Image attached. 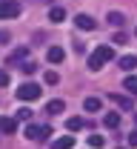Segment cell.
Masks as SVG:
<instances>
[{
    "label": "cell",
    "mask_w": 137,
    "mask_h": 149,
    "mask_svg": "<svg viewBox=\"0 0 137 149\" xmlns=\"http://www.w3.org/2000/svg\"><path fill=\"white\" fill-rule=\"evenodd\" d=\"M123 89H126V95H137V74H129L123 80Z\"/></svg>",
    "instance_id": "cell-14"
},
{
    "label": "cell",
    "mask_w": 137,
    "mask_h": 149,
    "mask_svg": "<svg viewBox=\"0 0 137 149\" xmlns=\"http://www.w3.org/2000/svg\"><path fill=\"white\" fill-rule=\"evenodd\" d=\"M103 146H106L103 135H89V149H103Z\"/></svg>",
    "instance_id": "cell-19"
},
{
    "label": "cell",
    "mask_w": 137,
    "mask_h": 149,
    "mask_svg": "<svg viewBox=\"0 0 137 149\" xmlns=\"http://www.w3.org/2000/svg\"><path fill=\"white\" fill-rule=\"evenodd\" d=\"M52 149H74V138L72 135H63L57 141H52Z\"/></svg>",
    "instance_id": "cell-8"
},
{
    "label": "cell",
    "mask_w": 137,
    "mask_h": 149,
    "mask_svg": "<svg viewBox=\"0 0 137 149\" xmlns=\"http://www.w3.org/2000/svg\"><path fill=\"white\" fill-rule=\"evenodd\" d=\"M83 109L92 112V115H94V112H100V97H86V100H83Z\"/></svg>",
    "instance_id": "cell-17"
},
{
    "label": "cell",
    "mask_w": 137,
    "mask_h": 149,
    "mask_svg": "<svg viewBox=\"0 0 137 149\" xmlns=\"http://www.w3.org/2000/svg\"><path fill=\"white\" fill-rule=\"evenodd\" d=\"M3 86H9V72H6V69H0V89H3Z\"/></svg>",
    "instance_id": "cell-23"
},
{
    "label": "cell",
    "mask_w": 137,
    "mask_h": 149,
    "mask_svg": "<svg viewBox=\"0 0 137 149\" xmlns=\"http://www.w3.org/2000/svg\"><path fill=\"white\" fill-rule=\"evenodd\" d=\"M114 43H117V46H123V43H129V37L123 35V32H117V35H114Z\"/></svg>",
    "instance_id": "cell-24"
},
{
    "label": "cell",
    "mask_w": 137,
    "mask_h": 149,
    "mask_svg": "<svg viewBox=\"0 0 137 149\" xmlns=\"http://www.w3.org/2000/svg\"><path fill=\"white\" fill-rule=\"evenodd\" d=\"M117 66L123 69V72H134V69H137V57L134 55H123L117 60Z\"/></svg>",
    "instance_id": "cell-7"
},
{
    "label": "cell",
    "mask_w": 137,
    "mask_h": 149,
    "mask_svg": "<svg viewBox=\"0 0 137 149\" xmlns=\"http://www.w3.org/2000/svg\"><path fill=\"white\" fill-rule=\"evenodd\" d=\"M40 95H43V89H40L37 83L29 80V83H23V86L17 89V100H20V103H32V100H37Z\"/></svg>",
    "instance_id": "cell-2"
},
{
    "label": "cell",
    "mask_w": 137,
    "mask_h": 149,
    "mask_svg": "<svg viewBox=\"0 0 137 149\" xmlns=\"http://www.w3.org/2000/svg\"><path fill=\"white\" fill-rule=\"evenodd\" d=\"M74 26H77L80 32H94V26H97V23H94L92 15H77V17H74Z\"/></svg>",
    "instance_id": "cell-5"
},
{
    "label": "cell",
    "mask_w": 137,
    "mask_h": 149,
    "mask_svg": "<svg viewBox=\"0 0 137 149\" xmlns=\"http://www.w3.org/2000/svg\"><path fill=\"white\" fill-rule=\"evenodd\" d=\"M123 23H126V17L120 12H109V26L112 29H123Z\"/></svg>",
    "instance_id": "cell-15"
},
{
    "label": "cell",
    "mask_w": 137,
    "mask_h": 149,
    "mask_svg": "<svg viewBox=\"0 0 137 149\" xmlns=\"http://www.w3.org/2000/svg\"><path fill=\"white\" fill-rule=\"evenodd\" d=\"M14 120H32V109H17Z\"/></svg>",
    "instance_id": "cell-20"
},
{
    "label": "cell",
    "mask_w": 137,
    "mask_h": 149,
    "mask_svg": "<svg viewBox=\"0 0 137 149\" xmlns=\"http://www.w3.org/2000/svg\"><path fill=\"white\" fill-rule=\"evenodd\" d=\"M103 126H106V129H117L120 126V115L117 112H109V115L103 118Z\"/></svg>",
    "instance_id": "cell-13"
},
{
    "label": "cell",
    "mask_w": 137,
    "mask_h": 149,
    "mask_svg": "<svg viewBox=\"0 0 137 149\" xmlns=\"http://www.w3.org/2000/svg\"><path fill=\"white\" fill-rule=\"evenodd\" d=\"M26 138L29 141H46V138H52V126H26Z\"/></svg>",
    "instance_id": "cell-3"
},
{
    "label": "cell",
    "mask_w": 137,
    "mask_h": 149,
    "mask_svg": "<svg viewBox=\"0 0 137 149\" xmlns=\"http://www.w3.org/2000/svg\"><path fill=\"white\" fill-rule=\"evenodd\" d=\"M109 60H114V49L112 46H97L92 52V57H89V69L97 72V69H103V63H109Z\"/></svg>",
    "instance_id": "cell-1"
},
{
    "label": "cell",
    "mask_w": 137,
    "mask_h": 149,
    "mask_svg": "<svg viewBox=\"0 0 137 149\" xmlns=\"http://www.w3.org/2000/svg\"><path fill=\"white\" fill-rule=\"evenodd\" d=\"M57 80H60V77H57V72H46V83H49V86H54Z\"/></svg>",
    "instance_id": "cell-22"
},
{
    "label": "cell",
    "mask_w": 137,
    "mask_h": 149,
    "mask_svg": "<svg viewBox=\"0 0 137 149\" xmlns=\"http://www.w3.org/2000/svg\"><path fill=\"white\" fill-rule=\"evenodd\" d=\"M83 126H86L83 118H69V120H66V129L69 132H77V129H83Z\"/></svg>",
    "instance_id": "cell-18"
},
{
    "label": "cell",
    "mask_w": 137,
    "mask_h": 149,
    "mask_svg": "<svg viewBox=\"0 0 137 149\" xmlns=\"http://www.w3.org/2000/svg\"><path fill=\"white\" fill-rule=\"evenodd\" d=\"M49 20H52V23H63V20H66V9H63V6H52V9H49Z\"/></svg>",
    "instance_id": "cell-10"
},
{
    "label": "cell",
    "mask_w": 137,
    "mask_h": 149,
    "mask_svg": "<svg viewBox=\"0 0 137 149\" xmlns=\"http://www.w3.org/2000/svg\"><path fill=\"white\" fill-rule=\"evenodd\" d=\"M129 146H137V126H134V132H129Z\"/></svg>",
    "instance_id": "cell-25"
},
{
    "label": "cell",
    "mask_w": 137,
    "mask_h": 149,
    "mask_svg": "<svg viewBox=\"0 0 137 149\" xmlns=\"http://www.w3.org/2000/svg\"><path fill=\"white\" fill-rule=\"evenodd\" d=\"M134 123H137V115H134Z\"/></svg>",
    "instance_id": "cell-26"
},
{
    "label": "cell",
    "mask_w": 137,
    "mask_h": 149,
    "mask_svg": "<svg viewBox=\"0 0 137 149\" xmlns=\"http://www.w3.org/2000/svg\"><path fill=\"white\" fill-rule=\"evenodd\" d=\"M26 60H29V49H26V46H20V49H14V52L9 55V63H17V66H23Z\"/></svg>",
    "instance_id": "cell-6"
},
{
    "label": "cell",
    "mask_w": 137,
    "mask_h": 149,
    "mask_svg": "<svg viewBox=\"0 0 137 149\" xmlns=\"http://www.w3.org/2000/svg\"><path fill=\"white\" fill-rule=\"evenodd\" d=\"M63 109H66V103H63L60 97H54V100H49V103H46V112H49V115H60Z\"/></svg>",
    "instance_id": "cell-12"
},
{
    "label": "cell",
    "mask_w": 137,
    "mask_h": 149,
    "mask_svg": "<svg viewBox=\"0 0 137 149\" xmlns=\"http://www.w3.org/2000/svg\"><path fill=\"white\" fill-rule=\"evenodd\" d=\"M23 72H26V74H34V72H37V63L26 60V63H23Z\"/></svg>",
    "instance_id": "cell-21"
},
{
    "label": "cell",
    "mask_w": 137,
    "mask_h": 149,
    "mask_svg": "<svg viewBox=\"0 0 137 149\" xmlns=\"http://www.w3.org/2000/svg\"><path fill=\"white\" fill-rule=\"evenodd\" d=\"M46 57H49V63H63V57H66V52H63L60 46H52V49L46 52Z\"/></svg>",
    "instance_id": "cell-11"
},
{
    "label": "cell",
    "mask_w": 137,
    "mask_h": 149,
    "mask_svg": "<svg viewBox=\"0 0 137 149\" xmlns=\"http://www.w3.org/2000/svg\"><path fill=\"white\" fill-rule=\"evenodd\" d=\"M20 15V3L17 0H0V17H17Z\"/></svg>",
    "instance_id": "cell-4"
},
{
    "label": "cell",
    "mask_w": 137,
    "mask_h": 149,
    "mask_svg": "<svg viewBox=\"0 0 137 149\" xmlns=\"http://www.w3.org/2000/svg\"><path fill=\"white\" fill-rule=\"evenodd\" d=\"M112 100H114V106H120V109H131V97L129 95H112Z\"/></svg>",
    "instance_id": "cell-16"
},
{
    "label": "cell",
    "mask_w": 137,
    "mask_h": 149,
    "mask_svg": "<svg viewBox=\"0 0 137 149\" xmlns=\"http://www.w3.org/2000/svg\"><path fill=\"white\" fill-rule=\"evenodd\" d=\"M0 132H3V135L17 132V120H14V118H0Z\"/></svg>",
    "instance_id": "cell-9"
}]
</instances>
